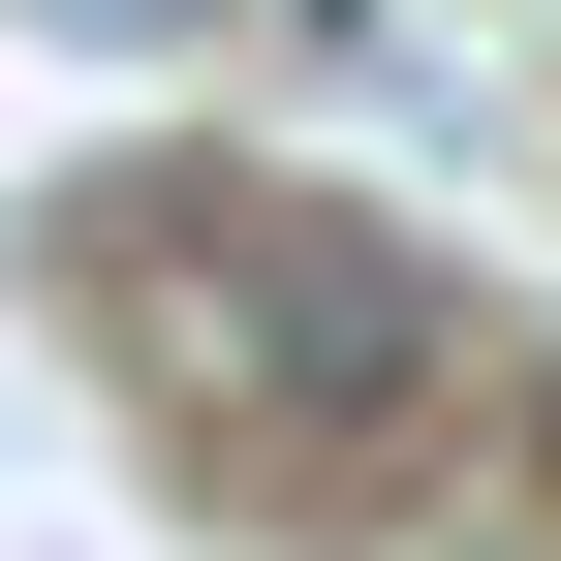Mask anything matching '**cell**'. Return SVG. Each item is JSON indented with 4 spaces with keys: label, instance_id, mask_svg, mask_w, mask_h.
Masks as SVG:
<instances>
[{
    "label": "cell",
    "instance_id": "2",
    "mask_svg": "<svg viewBox=\"0 0 561 561\" xmlns=\"http://www.w3.org/2000/svg\"><path fill=\"white\" fill-rule=\"evenodd\" d=\"M32 32H187V0H32Z\"/></svg>",
    "mask_w": 561,
    "mask_h": 561
},
{
    "label": "cell",
    "instance_id": "3",
    "mask_svg": "<svg viewBox=\"0 0 561 561\" xmlns=\"http://www.w3.org/2000/svg\"><path fill=\"white\" fill-rule=\"evenodd\" d=\"M530 437H561V405H530Z\"/></svg>",
    "mask_w": 561,
    "mask_h": 561
},
{
    "label": "cell",
    "instance_id": "1",
    "mask_svg": "<svg viewBox=\"0 0 561 561\" xmlns=\"http://www.w3.org/2000/svg\"><path fill=\"white\" fill-rule=\"evenodd\" d=\"M157 375L219 405L250 468H405L468 343H437V280H405L375 219H312V187H219V250L157 280Z\"/></svg>",
    "mask_w": 561,
    "mask_h": 561
}]
</instances>
